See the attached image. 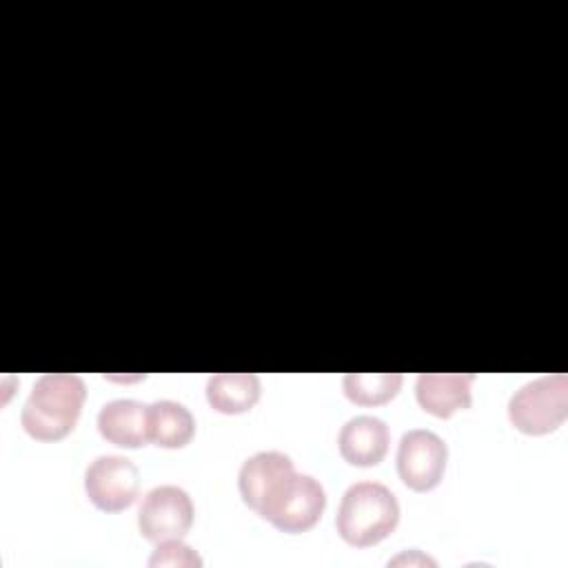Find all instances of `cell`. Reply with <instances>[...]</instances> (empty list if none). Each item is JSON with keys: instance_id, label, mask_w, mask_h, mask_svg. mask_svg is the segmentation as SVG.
Returning <instances> with one entry per match:
<instances>
[{"instance_id": "cell-1", "label": "cell", "mask_w": 568, "mask_h": 568, "mask_svg": "<svg viewBox=\"0 0 568 568\" xmlns=\"http://www.w3.org/2000/svg\"><path fill=\"white\" fill-rule=\"evenodd\" d=\"M87 386L71 373H47L36 379L29 399L22 406L20 424L38 442H58L67 437L82 413Z\"/></svg>"}, {"instance_id": "cell-2", "label": "cell", "mask_w": 568, "mask_h": 568, "mask_svg": "<svg viewBox=\"0 0 568 568\" xmlns=\"http://www.w3.org/2000/svg\"><path fill=\"white\" fill-rule=\"evenodd\" d=\"M397 524L399 504L384 484L357 481L342 495L335 528L346 544L355 548L375 546L386 539Z\"/></svg>"}, {"instance_id": "cell-3", "label": "cell", "mask_w": 568, "mask_h": 568, "mask_svg": "<svg viewBox=\"0 0 568 568\" xmlns=\"http://www.w3.org/2000/svg\"><path fill=\"white\" fill-rule=\"evenodd\" d=\"M568 417L566 373L544 375L519 386L508 399V419L524 435H548Z\"/></svg>"}, {"instance_id": "cell-4", "label": "cell", "mask_w": 568, "mask_h": 568, "mask_svg": "<svg viewBox=\"0 0 568 568\" xmlns=\"http://www.w3.org/2000/svg\"><path fill=\"white\" fill-rule=\"evenodd\" d=\"M297 470L288 455L277 450H260L251 455L237 475L242 501L260 517L268 519L291 490Z\"/></svg>"}, {"instance_id": "cell-5", "label": "cell", "mask_w": 568, "mask_h": 568, "mask_svg": "<svg viewBox=\"0 0 568 568\" xmlns=\"http://www.w3.org/2000/svg\"><path fill=\"white\" fill-rule=\"evenodd\" d=\"M193 501L180 486L164 484L151 488L138 510V528L149 541L182 539L193 526Z\"/></svg>"}, {"instance_id": "cell-6", "label": "cell", "mask_w": 568, "mask_h": 568, "mask_svg": "<svg viewBox=\"0 0 568 568\" xmlns=\"http://www.w3.org/2000/svg\"><path fill=\"white\" fill-rule=\"evenodd\" d=\"M446 462L448 446L437 433L413 428L402 435L397 448V473L410 490H433L444 477Z\"/></svg>"}, {"instance_id": "cell-7", "label": "cell", "mask_w": 568, "mask_h": 568, "mask_svg": "<svg viewBox=\"0 0 568 568\" xmlns=\"http://www.w3.org/2000/svg\"><path fill=\"white\" fill-rule=\"evenodd\" d=\"M140 475L122 455H100L84 470V490L93 506L104 513H120L138 497Z\"/></svg>"}, {"instance_id": "cell-8", "label": "cell", "mask_w": 568, "mask_h": 568, "mask_svg": "<svg viewBox=\"0 0 568 568\" xmlns=\"http://www.w3.org/2000/svg\"><path fill=\"white\" fill-rule=\"evenodd\" d=\"M324 508H326V495L322 484L311 475L297 473L291 490L286 493L282 504L275 508V513L268 517V521L282 532L297 535L313 528L320 521Z\"/></svg>"}, {"instance_id": "cell-9", "label": "cell", "mask_w": 568, "mask_h": 568, "mask_svg": "<svg viewBox=\"0 0 568 568\" xmlns=\"http://www.w3.org/2000/svg\"><path fill=\"white\" fill-rule=\"evenodd\" d=\"M473 373H422L415 382V395L426 413L448 419L473 404Z\"/></svg>"}, {"instance_id": "cell-10", "label": "cell", "mask_w": 568, "mask_h": 568, "mask_svg": "<svg viewBox=\"0 0 568 568\" xmlns=\"http://www.w3.org/2000/svg\"><path fill=\"white\" fill-rule=\"evenodd\" d=\"M388 426L373 415L351 417L339 430V455L353 466H377L388 450Z\"/></svg>"}, {"instance_id": "cell-11", "label": "cell", "mask_w": 568, "mask_h": 568, "mask_svg": "<svg viewBox=\"0 0 568 568\" xmlns=\"http://www.w3.org/2000/svg\"><path fill=\"white\" fill-rule=\"evenodd\" d=\"M100 435L122 448H140L149 442L146 404L138 399H111L98 413Z\"/></svg>"}, {"instance_id": "cell-12", "label": "cell", "mask_w": 568, "mask_h": 568, "mask_svg": "<svg viewBox=\"0 0 568 568\" xmlns=\"http://www.w3.org/2000/svg\"><path fill=\"white\" fill-rule=\"evenodd\" d=\"M149 442L160 448H182L195 435V419L191 410L173 399H158L146 404Z\"/></svg>"}, {"instance_id": "cell-13", "label": "cell", "mask_w": 568, "mask_h": 568, "mask_svg": "<svg viewBox=\"0 0 568 568\" xmlns=\"http://www.w3.org/2000/svg\"><path fill=\"white\" fill-rule=\"evenodd\" d=\"M262 393L255 373H215L206 382V399L213 410L224 415H240L251 410Z\"/></svg>"}, {"instance_id": "cell-14", "label": "cell", "mask_w": 568, "mask_h": 568, "mask_svg": "<svg viewBox=\"0 0 568 568\" xmlns=\"http://www.w3.org/2000/svg\"><path fill=\"white\" fill-rule=\"evenodd\" d=\"M344 395L359 406H382L402 388L399 373H348L342 379Z\"/></svg>"}, {"instance_id": "cell-15", "label": "cell", "mask_w": 568, "mask_h": 568, "mask_svg": "<svg viewBox=\"0 0 568 568\" xmlns=\"http://www.w3.org/2000/svg\"><path fill=\"white\" fill-rule=\"evenodd\" d=\"M149 566L195 568V566H202V557L182 539H164V541H158V548L149 557Z\"/></svg>"}, {"instance_id": "cell-16", "label": "cell", "mask_w": 568, "mask_h": 568, "mask_svg": "<svg viewBox=\"0 0 568 568\" xmlns=\"http://www.w3.org/2000/svg\"><path fill=\"white\" fill-rule=\"evenodd\" d=\"M397 564H419V566H435L437 561L435 559H430L428 555H422L419 550H408V552H402V555H397L395 559H390L388 561V566H397Z\"/></svg>"}]
</instances>
